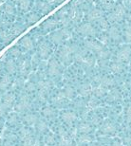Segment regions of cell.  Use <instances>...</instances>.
Returning <instances> with one entry per match:
<instances>
[{
    "mask_svg": "<svg viewBox=\"0 0 131 146\" xmlns=\"http://www.w3.org/2000/svg\"><path fill=\"white\" fill-rule=\"evenodd\" d=\"M37 86L39 88L38 92V99L41 102L46 101L47 94L51 88V83L49 81H45V80H39L37 83Z\"/></svg>",
    "mask_w": 131,
    "mask_h": 146,
    "instance_id": "1",
    "label": "cell"
},
{
    "mask_svg": "<svg viewBox=\"0 0 131 146\" xmlns=\"http://www.w3.org/2000/svg\"><path fill=\"white\" fill-rule=\"evenodd\" d=\"M58 135H59V144L60 146H71L72 139L69 137L68 133L63 127L58 128Z\"/></svg>",
    "mask_w": 131,
    "mask_h": 146,
    "instance_id": "2",
    "label": "cell"
},
{
    "mask_svg": "<svg viewBox=\"0 0 131 146\" xmlns=\"http://www.w3.org/2000/svg\"><path fill=\"white\" fill-rule=\"evenodd\" d=\"M15 108L18 112H24V111L31 108V104H30V100H29L28 95L23 94L21 97H20V101Z\"/></svg>",
    "mask_w": 131,
    "mask_h": 146,
    "instance_id": "3",
    "label": "cell"
},
{
    "mask_svg": "<svg viewBox=\"0 0 131 146\" xmlns=\"http://www.w3.org/2000/svg\"><path fill=\"white\" fill-rule=\"evenodd\" d=\"M76 114L74 112H71V111H66V112H64L62 114V119L68 125H71L73 123V121H76Z\"/></svg>",
    "mask_w": 131,
    "mask_h": 146,
    "instance_id": "4",
    "label": "cell"
},
{
    "mask_svg": "<svg viewBox=\"0 0 131 146\" xmlns=\"http://www.w3.org/2000/svg\"><path fill=\"white\" fill-rule=\"evenodd\" d=\"M79 93L84 98L89 97L92 94V86L89 84H82L79 86Z\"/></svg>",
    "mask_w": 131,
    "mask_h": 146,
    "instance_id": "5",
    "label": "cell"
},
{
    "mask_svg": "<svg viewBox=\"0 0 131 146\" xmlns=\"http://www.w3.org/2000/svg\"><path fill=\"white\" fill-rule=\"evenodd\" d=\"M115 84H116V81L113 78L108 77V76L101 75L100 82H99L98 84H101V86H103L104 87H110V86H115Z\"/></svg>",
    "mask_w": 131,
    "mask_h": 146,
    "instance_id": "6",
    "label": "cell"
},
{
    "mask_svg": "<svg viewBox=\"0 0 131 146\" xmlns=\"http://www.w3.org/2000/svg\"><path fill=\"white\" fill-rule=\"evenodd\" d=\"M117 128H116L115 124H113L112 122H104V123L101 126V132L104 134H113L116 132Z\"/></svg>",
    "mask_w": 131,
    "mask_h": 146,
    "instance_id": "7",
    "label": "cell"
},
{
    "mask_svg": "<svg viewBox=\"0 0 131 146\" xmlns=\"http://www.w3.org/2000/svg\"><path fill=\"white\" fill-rule=\"evenodd\" d=\"M106 87L101 86V84H98V86L92 87V94H94L98 98L103 97V96L106 95Z\"/></svg>",
    "mask_w": 131,
    "mask_h": 146,
    "instance_id": "8",
    "label": "cell"
},
{
    "mask_svg": "<svg viewBox=\"0 0 131 146\" xmlns=\"http://www.w3.org/2000/svg\"><path fill=\"white\" fill-rule=\"evenodd\" d=\"M24 121L30 126H33V125H35L38 121V118H37L36 115L34 114H27L24 117Z\"/></svg>",
    "mask_w": 131,
    "mask_h": 146,
    "instance_id": "9",
    "label": "cell"
},
{
    "mask_svg": "<svg viewBox=\"0 0 131 146\" xmlns=\"http://www.w3.org/2000/svg\"><path fill=\"white\" fill-rule=\"evenodd\" d=\"M11 84V78L10 74H6L0 79V89H6Z\"/></svg>",
    "mask_w": 131,
    "mask_h": 146,
    "instance_id": "10",
    "label": "cell"
},
{
    "mask_svg": "<svg viewBox=\"0 0 131 146\" xmlns=\"http://www.w3.org/2000/svg\"><path fill=\"white\" fill-rule=\"evenodd\" d=\"M77 129H78V132L81 134H89L92 131V126L89 123L83 122V123L78 125Z\"/></svg>",
    "mask_w": 131,
    "mask_h": 146,
    "instance_id": "11",
    "label": "cell"
},
{
    "mask_svg": "<svg viewBox=\"0 0 131 146\" xmlns=\"http://www.w3.org/2000/svg\"><path fill=\"white\" fill-rule=\"evenodd\" d=\"M14 101H15V96L13 94H11V93H9V94H7L4 97V102H3V104H4L8 108H10V107H11V106L13 104Z\"/></svg>",
    "mask_w": 131,
    "mask_h": 146,
    "instance_id": "12",
    "label": "cell"
},
{
    "mask_svg": "<svg viewBox=\"0 0 131 146\" xmlns=\"http://www.w3.org/2000/svg\"><path fill=\"white\" fill-rule=\"evenodd\" d=\"M65 94H64V92H59L58 94L55 96V97L52 98V104H57V106H59V104H61L63 103L64 101H65Z\"/></svg>",
    "mask_w": 131,
    "mask_h": 146,
    "instance_id": "13",
    "label": "cell"
},
{
    "mask_svg": "<svg viewBox=\"0 0 131 146\" xmlns=\"http://www.w3.org/2000/svg\"><path fill=\"white\" fill-rule=\"evenodd\" d=\"M92 141V139L88 136V134H82L78 137V143L79 144H86Z\"/></svg>",
    "mask_w": 131,
    "mask_h": 146,
    "instance_id": "14",
    "label": "cell"
},
{
    "mask_svg": "<svg viewBox=\"0 0 131 146\" xmlns=\"http://www.w3.org/2000/svg\"><path fill=\"white\" fill-rule=\"evenodd\" d=\"M120 97H121V94H120V92H119V90L114 89V90H112L111 92L108 93V95H107V100L114 102L116 100H118V99H120Z\"/></svg>",
    "mask_w": 131,
    "mask_h": 146,
    "instance_id": "15",
    "label": "cell"
},
{
    "mask_svg": "<svg viewBox=\"0 0 131 146\" xmlns=\"http://www.w3.org/2000/svg\"><path fill=\"white\" fill-rule=\"evenodd\" d=\"M48 128H49L48 124H47L44 121H37V123H36V129H37V131H38L39 133L46 132V131L48 130Z\"/></svg>",
    "mask_w": 131,
    "mask_h": 146,
    "instance_id": "16",
    "label": "cell"
},
{
    "mask_svg": "<svg viewBox=\"0 0 131 146\" xmlns=\"http://www.w3.org/2000/svg\"><path fill=\"white\" fill-rule=\"evenodd\" d=\"M19 134H20V139H21L22 141H24V139H27L28 137L31 136V131L29 130L28 128H26V127H24V126L20 128Z\"/></svg>",
    "mask_w": 131,
    "mask_h": 146,
    "instance_id": "17",
    "label": "cell"
},
{
    "mask_svg": "<svg viewBox=\"0 0 131 146\" xmlns=\"http://www.w3.org/2000/svg\"><path fill=\"white\" fill-rule=\"evenodd\" d=\"M74 88L72 86H66L65 91H64L66 99H72L74 96Z\"/></svg>",
    "mask_w": 131,
    "mask_h": 146,
    "instance_id": "18",
    "label": "cell"
},
{
    "mask_svg": "<svg viewBox=\"0 0 131 146\" xmlns=\"http://www.w3.org/2000/svg\"><path fill=\"white\" fill-rule=\"evenodd\" d=\"M98 102L96 99H91V100L88 101L87 103V110L88 111H92V110H95L96 108L98 107Z\"/></svg>",
    "mask_w": 131,
    "mask_h": 146,
    "instance_id": "19",
    "label": "cell"
},
{
    "mask_svg": "<svg viewBox=\"0 0 131 146\" xmlns=\"http://www.w3.org/2000/svg\"><path fill=\"white\" fill-rule=\"evenodd\" d=\"M43 115L47 117V118H49V117H52L54 115V109L51 108V107H46V108L43 109Z\"/></svg>",
    "mask_w": 131,
    "mask_h": 146,
    "instance_id": "20",
    "label": "cell"
},
{
    "mask_svg": "<svg viewBox=\"0 0 131 146\" xmlns=\"http://www.w3.org/2000/svg\"><path fill=\"white\" fill-rule=\"evenodd\" d=\"M23 146H33L34 142V139L33 138V136L28 137L27 139H25L24 141H22Z\"/></svg>",
    "mask_w": 131,
    "mask_h": 146,
    "instance_id": "21",
    "label": "cell"
},
{
    "mask_svg": "<svg viewBox=\"0 0 131 146\" xmlns=\"http://www.w3.org/2000/svg\"><path fill=\"white\" fill-rule=\"evenodd\" d=\"M36 88V84H33V82H29V83L26 84V90L29 92H31V91H34Z\"/></svg>",
    "mask_w": 131,
    "mask_h": 146,
    "instance_id": "22",
    "label": "cell"
},
{
    "mask_svg": "<svg viewBox=\"0 0 131 146\" xmlns=\"http://www.w3.org/2000/svg\"><path fill=\"white\" fill-rule=\"evenodd\" d=\"M46 143L47 144H54L55 143V138L53 135H48L46 137Z\"/></svg>",
    "mask_w": 131,
    "mask_h": 146,
    "instance_id": "23",
    "label": "cell"
},
{
    "mask_svg": "<svg viewBox=\"0 0 131 146\" xmlns=\"http://www.w3.org/2000/svg\"><path fill=\"white\" fill-rule=\"evenodd\" d=\"M17 121H18V119H17V116L14 115V114H13L9 119V123L10 124H15L17 123Z\"/></svg>",
    "mask_w": 131,
    "mask_h": 146,
    "instance_id": "24",
    "label": "cell"
},
{
    "mask_svg": "<svg viewBox=\"0 0 131 146\" xmlns=\"http://www.w3.org/2000/svg\"><path fill=\"white\" fill-rule=\"evenodd\" d=\"M70 138L72 139H75L78 138V129H77V127L72 128V130L70 131Z\"/></svg>",
    "mask_w": 131,
    "mask_h": 146,
    "instance_id": "25",
    "label": "cell"
},
{
    "mask_svg": "<svg viewBox=\"0 0 131 146\" xmlns=\"http://www.w3.org/2000/svg\"><path fill=\"white\" fill-rule=\"evenodd\" d=\"M100 122H101V119L99 118L98 116H94L91 119V124H93V125H99Z\"/></svg>",
    "mask_w": 131,
    "mask_h": 146,
    "instance_id": "26",
    "label": "cell"
},
{
    "mask_svg": "<svg viewBox=\"0 0 131 146\" xmlns=\"http://www.w3.org/2000/svg\"><path fill=\"white\" fill-rule=\"evenodd\" d=\"M126 121L128 123L131 122V106L127 107L126 109Z\"/></svg>",
    "mask_w": 131,
    "mask_h": 146,
    "instance_id": "27",
    "label": "cell"
},
{
    "mask_svg": "<svg viewBox=\"0 0 131 146\" xmlns=\"http://www.w3.org/2000/svg\"><path fill=\"white\" fill-rule=\"evenodd\" d=\"M8 107L5 106L4 104H0V116H3L7 111Z\"/></svg>",
    "mask_w": 131,
    "mask_h": 146,
    "instance_id": "28",
    "label": "cell"
},
{
    "mask_svg": "<svg viewBox=\"0 0 131 146\" xmlns=\"http://www.w3.org/2000/svg\"><path fill=\"white\" fill-rule=\"evenodd\" d=\"M75 106H76L77 107H81V106H84V103H83L82 101H77L76 102V104H75Z\"/></svg>",
    "mask_w": 131,
    "mask_h": 146,
    "instance_id": "29",
    "label": "cell"
},
{
    "mask_svg": "<svg viewBox=\"0 0 131 146\" xmlns=\"http://www.w3.org/2000/svg\"><path fill=\"white\" fill-rule=\"evenodd\" d=\"M33 146H41L40 141H38V139H34V142H33Z\"/></svg>",
    "mask_w": 131,
    "mask_h": 146,
    "instance_id": "30",
    "label": "cell"
},
{
    "mask_svg": "<svg viewBox=\"0 0 131 146\" xmlns=\"http://www.w3.org/2000/svg\"><path fill=\"white\" fill-rule=\"evenodd\" d=\"M113 146H123V144H122L120 141H115L114 143H113Z\"/></svg>",
    "mask_w": 131,
    "mask_h": 146,
    "instance_id": "31",
    "label": "cell"
},
{
    "mask_svg": "<svg viewBox=\"0 0 131 146\" xmlns=\"http://www.w3.org/2000/svg\"><path fill=\"white\" fill-rule=\"evenodd\" d=\"M128 86L131 88V81H130V82H128Z\"/></svg>",
    "mask_w": 131,
    "mask_h": 146,
    "instance_id": "32",
    "label": "cell"
},
{
    "mask_svg": "<svg viewBox=\"0 0 131 146\" xmlns=\"http://www.w3.org/2000/svg\"><path fill=\"white\" fill-rule=\"evenodd\" d=\"M93 146H97V145H93Z\"/></svg>",
    "mask_w": 131,
    "mask_h": 146,
    "instance_id": "33",
    "label": "cell"
},
{
    "mask_svg": "<svg viewBox=\"0 0 131 146\" xmlns=\"http://www.w3.org/2000/svg\"><path fill=\"white\" fill-rule=\"evenodd\" d=\"M130 100H131V97H130Z\"/></svg>",
    "mask_w": 131,
    "mask_h": 146,
    "instance_id": "34",
    "label": "cell"
},
{
    "mask_svg": "<svg viewBox=\"0 0 131 146\" xmlns=\"http://www.w3.org/2000/svg\"><path fill=\"white\" fill-rule=\"evenodd\" d=\"M0 146H1V144H0Z\"/></svg>",
    "mask_w": 131,
    "mask_h": 146,
    "instance_id": "35",
    "label": "cell"
},
{
    "mask_svg": "<svg viewBox=\"0 0 131 146\" xmlns=\"http://www.w3.org/2000/svg\"><path fill=\"white\" fill-rule=\"evenodd\" d=\"M130 146H131V145H130Z\"/></svg>",
    "mask_w": 131,
    "mask_h": 146,
    "instance_id": "36",
    "label": "cell"
}]
</instances>
